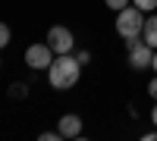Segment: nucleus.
<instances>
[{
	"mask_svg": "<svg viewBox=\"0 0 157 141\" xmlns=\"http://www.w3.org/2000/svg\"><path fill=\"white\" fill-rule=\"evenodd\" d=\"M78 75H82V63L75 60V54H57L54 63H50V69H47V79H50V85L57 91L72 88L78 82Z\"/></svg>",
	"mask_w": 157,
	"mask_h": 141,
	"instance_id": "obj_1",
	"label": "nucleus"
},
{
	"mask_svg": "<svg viewBox=\"0 0 157 141\" xmlns=\"http://www.w3.org/2000/svg\"><path fill=\"white\" fill-rule=\"evenodd\" d=\"M141 25H145V9H138L135 3H129L126 9L116 13V35L120 38H138Z\"/></svg>",
	"mask_w": 157,
	"mask_h": 141,
	"instance_id": "obj_2",
	"label": "nucleus"
},
{
	"mask_svg": "<svg viewBox=\"0 0 157 141\" xmlns=\"http://www.w3.org/2000/svg\"><path fill=\"white\" fill-rule=\"evenodd\" d=\"M126 50H129V66L132 69H151V60H154V47L141 41V35L138 38H126Z\"/></svg>",
	"mask_w": 157,
	"mask_h": 141,
	"instance_id": "obj_3",
	"label": "nucleus"
},
{
	"mask_svg": "<svg viewBox=\"0 0 157 141\" xmlns=\"http://www.w3.org/2000/svg\"><path fill=\"white\" fill-rule=\"evenodd\" d=\"M54 47H50L47 41L44 44H32L29 50H25V66H29V69H50V63H54Z\"/></svg>",
	"mask_w": 157,
	"mask_h": 141,
	"instance_id": "obj_4",
	"label": "nucleus"
},
{
	"mask_svg": "<svg viewBox=\"0 0 157 141\" xmlns=\"http://www.w3.org/2000/svg\"><path fill=\"white\" fill-rule=\"evenodd\" d=\"M47 44L54 47V54H72L75 50V38L66 25H54V28L47 32Z\"/></svg>",
	"mask_w": 157,
	"mask_h": 141,
	"instance_id": "obj_5",
	"label": "nucleus"
},
{
	"mask_svg": "<svg viewBox=\"0 0 157 141\" xmlns=\"http://www.w3.org/2000/svg\"><path fill=\"white\" fill-rule=\"evenodd\" d=\"M60 135L63 138H78L82 135V116H75V113H66V116H60Z\"/></svg>",
	"mask_w": 157,
	"mask_h": 141,
	"instance_id": "obj_6",
	"label": "nucleus"
},
{
	"mask_svg": "<svg viewBox=\"0 0 157 141\" xmlns=\"http://www.w3.org/2000/svg\"><path fill=\"white\" fill-rule=\"evenodd\" d=\"M141 41L157 50V16H148L145 19V25H141Z\"/></svg>",
	"mask_w": 157,
	"mask_h": 141,
	"instance_id": "obj_7",
	"label": "nucleus"
},
{
	"mask_svg": "<svg viewBox=\"0 0 157 141\" xmlns=\"http://www.w3.org/2000/svg\"><path fill=\"white\" fill-rule=\"evenodd\" d=\"M10 97H16V100L29 97V85H25V82H16V85H10Z\"/></svg>",
	"mask_w": 157,
	"mask_h": 141,
	"instance_id": "obj_8",
	"label": "nucleus"
},
{
	"mask_svg": "<svg viewBox=\"0 0 157 141\" xmlns=\"http://www.w3.org/2000/svg\"><path fill=\"white\" fill-rule=\"evenodd\" d=\"M132 3H135L138 9H145V13H154V9H157V0H132Z\"/></svg>",
	"mask_w": 157,
	"mask_h": 141,
	"instance_id": "obj_9",
	"label": "nucleus"
},
{
	"mask_svg": "<svg viewBox=\"0 0 157 141\" xmlns=\"http://www.w3.org/2000/svg\"><path fill=\"white\" fill-rule=\"evenodd\" d=\"M104 3H107L110 9H116V13H120V9H126L129 3H132V0H104Z\"/></svg>",
	"mask_w": 157,
	"mask_h": 141,
	"instance_id": "obj_10",
	"label": "nucleus"
},
{
	"mask_svg": "<svg viewBox=\"0 0 157 141\" xmlns=\"http://www.w3.org/2000/svg\"><path fill=\"white\" fill-rule=\"evenodd\" d=\"M6 44H10V25L0 22V47H6Z\"/></svg>",
	"mask_w": 157,
	"mask_h": 141,
	"instance_id": "obj_11",
	"label": "nucleus"
},
{
	"mask_svg": "<svg viewBox=\"0 0 157 141\" xmlns=\"http://www.w3.org/2000/svg\"><path fill=\"white\" fill-rule=\"evenodd\" d=\"M75 60L82 63V66H88L91 63V50H75Z\"/></svg>",
	"mask_w": 157,
	"mask_h": 141,
	"instance_id": "obj_12",
	"label": "nucleus"
},
{
	"mask_svg": "<svg viewBox=\"0 0 157 141\" xmlns=\"http://www.w3.org/2000/svg\"><path fill=\"white\" fill-rule=\"evenodd\" d=\"M38 138H41V141H60L63 135H60V129H57V132H41Z\"/></svg>",
	"mask_w": 157,
	"mask_h": 141,
	"instance_id": "obj_13",
	"label": "nucleus"
},
{
	"mask_svg": "<svg viewBox=\"0 0 157 141\" xmlns=\"http://www.w3.org/2000/svg\"><path fill=\"white\" fill-rule=\"evenodd\" d=\"M148 94H151V97H154V100H157V75H154V79H151V82H148Z\"/></svg>",
	"mask_w": 157,
	"mask_h": 141,
	"instance_id": "obj_14",
	"label": "nucleus"
},
{
	"mask_svg": "<svg viewBox=\"0 0 157 141\" xmlns=\"http://www.w3.org/2000/svg\"><path fill=\"white\" fill-rule=\"evenodd\" d=\"M141 138H145V141H157V129H154V132H148V135H141Z\"/></svg>",
	"mask_w": 157,
	"mask_h": 141,
	"instance_id": "obj_15",
	"label": "nucleus"
},
{
	"mask_svg": "<svg viewBox=\"0 0 157 141\" xmlns=\"http://www.w3.org/2000/svg\"><path fill=\"white\" fill-rule=\"evenodd\" d=\"M151 122L157 125V100H154V110H151Z\"/></svg>",
	"mask_w": 157,
	"mask_h": 141,
	"instance_id": "obj_16",
	"label": "nucleus"
},
{
	"mask_svg": "<svg viewBox=\"0 0 157 141\" xmlns=\"http://www.w3.org/2000/svg\"><path fill=\"white\" fill-rule=\"evenodd\" d=\"M151 69L157 72V50H154V60H151Z\"/></svg>",
	"mask_w": 157,
	"mask_h": 141,
	"instance_id": "obj_17",
	"label": "nucleus"
}]
</instances>
